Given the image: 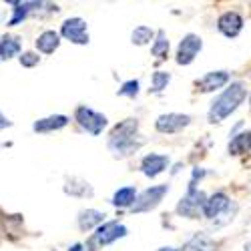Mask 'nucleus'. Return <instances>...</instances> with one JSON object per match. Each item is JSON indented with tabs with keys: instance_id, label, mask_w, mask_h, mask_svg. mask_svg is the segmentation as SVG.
<instances>
[{
	"instance_id": "4468645a",
	"label": "nucleus",
	"mask_w": 251,
	"mask_h": 251,
	"mask_svg": "<svg viewBox=\"0 0 251 251\" xmlns=\"http://www.w3.org/2000/svg\"><path fill=\"white\" fill-rule=\"evenodd\" d=\"M69 119L65 115H52L47 119H40L34 123V131L36 133H50V131H58L62 127H67Z\"/></svg>"
},
{
	"instance_id": "7c9ffc66",
	"label": "nucleus",
	"mask_w": 251,
	"mask_h": 251,
	"mask_svg": "<svg viewBox=\"0 0 251 251\" xmlns=\"http://www.w3.org/2000/svg\"><path fill=\"white\" fill-rule=\"evenodd\" d=\"M159 251H175V249H171V247H163V249H159Z\"/></svg>"
},
{
	"instance_id": "7ed1b4c3",
	"label": "nucleus",
	"mask_w": 251,
	"mask_h": 251,
	"mask_svg": "<svg viewBox=\"0 0 251 251\" xmlns=\"http://www.w3.org/2000/svg\"><path fill=\"white\" fill-rule=\"evenodd\" d=\"M75 117H76L80 127L87 129L91 135H100L102 129L107 127V117L100 115V113H95L93 109H87V107H78Z\"/></svg>"
},
{
	"instance_id": "f257e3e1",
	"label": "nucleus",
	"mask_w": 251,
	"mask_h": 251,
	"mask_svg": "<svg viewBox=\"0 0 251 251\" xmlns=\"http://www.w3.org/2000/svg\"><path fill=\"white\" fill-rule=\"evenodd\" d=\"M137 129H139L137 119H127L119 123L111 131V139H109L111 151H115L117 155H129L137 151L143 145V139H137Z\"/></svg>"
},
{
	"instance_id": "423d86ee",
	"label": "nucleus",
	"mask_w": 251,
	"mask_h": 251,
	"mask_svg": "<svg viewBox=\"0 0 251 251\" xmlns=\"http://www.w3.org/2000/svg\"><path fill=\"white\" fill-rule=\"evenodd\" d=\"M205 199H207V197H205L201 191H197L195 187L191 185V187H189V193H187V195L181 199L177 211H179L181 215H185V217H195V215L201 211V209H203Z\"/></svg>"
},
{
	"instance_id": "c756f323",
	"label": "nucleus",
	"mask_w": 251,
	"mask_h": 251,
	"mask_svg": "<svg viewBox=\"0 0 251 251\" xmlns=\"http://www.w3.org/2000/svg\"><path fill=\"white\" fill-rule=\"evenodd\" d=\"M71 251H82V247H80V245H73Z\"/></svg>"
},
{
	"instance_id": "5701e85b",
	"label": "nucleus",
	"mask_w": 251,
	"mask_h": 251,
	"mask_svg": "<svg viewBox=\"0 0 251 251\" xmlns=\"http://www.w3.org/2000/svg\"><path fill=\"white\" fill-rule=\"evenodd\" d=\"M131 38H133V45L143 47V45H147L149 40H153V30L149 26H137L133 30V36Z\"/></svg>"
},
{
	"instance_id": "f3484780",
	"label": "nucleus",
	"mask_w": 251,
	"mask_h": 251,
	"mask_svg": "<svg viewBox=\"0 0 251 251\" xmlns=\"http://www.w3.org/2000/svg\"><path fill=\"white\" fill-rule=\"evenodd\" d=\"M183 251H215V243H213L211 237H207L205 233H197L185 243Z\"/></svg>"
},
{
	"instance_id": "9d476101",
	"label": "nucleus",
	"mask_w": 251,
	"mask_h": 251,
	"mask_svg": "<svg viewBox=\"0 0 251 251\" xmlns=\"http://www.w3.org/2000/svg\"><path fill=\"white\" fill-rule=\"evenodd\" d=\"M231 203L229 201V197L225 195V193H215V195H211L209 199H205V203H203V215L205 217H209V219H217L225 209H227V205Z\"/></svg>"
},
{
	"instance_id": "6ab92c4d",
	"label": "nucleus",
	"mask_w": 251,
	"mask_h": 251,
	"mask_svg": "<svg viewBox=\"0 0 251 251\" xmlns=\"http://www.w3.org/2000/svg\"><path fill=\"white\" fill-rule=\"evenodd\" d=\"M247 151H251V131L237 135L231 143H229V153L231 155H241Z\"/></svg>"
},
{
	"instance_id": "20e7f679",
	"label": "nucleus",
	"mask_w": 251,
	"mask_h": 251,
	"mask_svg": "<svg viewBox=\"0 0 251 251\" xmlns=\"http://www.w3.org/2000/svg\"><path fill=\"white\" fill-rule=\"evenodd\" d=\"M167 191H169V187H167V185H157V187H151V189H147V191H143L135 199V203H133V211L135 213H141V211H149V209H155L163 201V197L167 195Z\"/></svg>"
},
{
	"instance_id": "f8f14e48",
	"label": "nucleus",
	"mask_w": 251,
	"mask_h": 251,
	"mask_svg": "<svg viewBox=\"0 0 251 251\" xmlns=\"http://www.w3.org/2000/svg\"><path fill=\"white\" fill-rule=\"evenodd\" d=\"M167 165H169V159H167L165 155L151 153V155H147V157L143 159L141 169H143V173L147 175V177H157L163 169H167Z\"/></svg>"
},
{
	"instance_id": "9b49d317",
	"label": "nucleus",
	"mask_w": 251,
	"mask_h": 251,
	"mask_svg": "<svg viewBox=\"0 0 251 251\" xmlns=\"http://www.w3.org/2000/svg\"><path fill=\"white\" fill-rule=\"evenodd\" d=\"M217 26H219V30H221L225 36L233 38V36H237V34L241 32V28H243V18H241L237 12H225V14L219 18Z\"/></svg>"
},
{
	"instance_id": "6e6552de",
	"label": "nucleus",
	"mask_w": 251,
	"mask_h": 251,
	"mask_svg": "<svg viewBox=\"0 0 251 251\" xmlns=\"http://www.w3.org/2000/svg\"><path fill=\"white\" fill-rule=\"evenodd\" d=\"M203 43L197 34H187L181 45H179V50H177V62L179 65H189V62L197 56V52L201 50Z\"/></svg>"
},
{
	"instance_id": "bb28decb",
	"label": "nucleus",
	"mask_w": 251,
	"mask_h": 251,
	"mask_svg": "<svg viewBox=\"0 0 251 251\" xmlns=\"http://www.w3.org/2000/svg\"><path fill=\"white\" fill-rule=\"evenodd\" d=\"M139 93V82L137 80H129V82H125L123 89L119 91L121 97H137Z\"/></svg>"
},
{
	"instance_id": "1a4fd4ad",
	"label": "nucleus",
	"mask_w": 251,
	"mask_h": 251,
	"mask_svg": "<svg viewBox=\"0 0 251 251\" xmlns=\"http://www.w3.org/2000/svg\"><path fill=\"white\" fill-rule=\"evenodd\" d=\"M125 235H127V227L119 225L117 221H109V223H102L97 229L95 239L100 245H109V243H113V241H117L119 237H125Z\"/></svg>"
},
{
	"instance_id": "2f4dec72",
	"label": "nucleus",
	"mask_w": 251,
	"mask_h": 251,
	"mask_svg": "<svg viewBox=\"0 0 251 251\" xmlns=\"http://www.w3.org/2000/svg\"><path fill=\"white\" fill-rule=\"evenodd\" d=\"M245 251H251V243H247V245H245Z\"/></svg>"
},
{
	"instance_id": "aec40b11",
	"label": "nucleus",
	"mask_w": 251,
	"mask_h": 251,
	"mask_svg": "<svg viewBox=\"0 0 251 251\" xmlns=\"http://www.w3.org/2000/svg\"><path fill=\"white\" fill-rule=\"evenodd\" d=\"M18 50H20V43L14 36H2L0 38V58L2 60L18 54Z\"/></svg>"
},
{
	"instance_id": "39448f33",
	"label": "nucleus",
	"mask_w": 251,
	"mask_h": 251,
	"mask_svg": "<svg viewBox=\"0 0 251 251\" xmlns=\"http://www.w3.org/2000/svg\"><path fill=\"white\" fill-rule=\"evenodd\" d=\"M62 36L69 38L75 45H87L89 43V32H87V23L82 18H69L60 28Z\"/></svg>"
},
{
	"instance_id": "dca6fc26",
	"label": "nucleus",
	"mask_w": 251,
	"mask_h": 251,
	"mask_svg": "<svg viewBox=\"0 0 251 251\" xmlns=\"http://www.w3.org/2000/svg\"><path fill=\"white\" fill-rule=\"evenodd\" d=\"M58 45H60V40H58V34L54 30H45L43 34L36 38V49L40 52H45V54L54 52L58 49Z\"/></svg>"
},
{
	"instance_id": "412c9836",
	"label": "nucleus",
	"mask_w": 251,
	"mask_h": 251,
	"mask_svg": "<svg viewBox=\"0 0 251 251\" xmlns=\"http://www.w3.org/2000/svg\"><path fill=\"white\" fill-rule=\"evenodd\" d=\"M12 6H14V16L10 18V26L18 25L20 20H25L26 14H28L32 8H38V6H40V2H12Z\"/></svg>"
},
{
	"instance_id": "b1692460",
	"label": "nucleus",
	"mask_w": 251,
	"mask_h": 251,
	"mask_svg": "<svg viewBox=\"0 0 251 251\" xmlns=\"http://www.w3.org/2000/svg\"><path fill=\"white\" fill-rule=\"evenodd\" d=\"M167 52H169V40H167V36H165L163 30H159V34H157V43L153 45V54H155L157 58H165Z\"/></svg>"
},
{
	"instance_id": "c85d7f7f",
	"label": "nucleus",
	"mask_w": 251,
	"mask_h": 251,
	"mask_svg": "<svg viewBox=\"0 0 251 251\" xmlns=\"http://www.w3.org/2000/svg\"><path fill=\"white\" fill-rule=\"evenodd\" d=\"M10 125H12V123H10V121H8V119H6V117H4L2 113H0V129H4V127H10Z\"/></svg>"
},
{
	"instance_id": "a211bd4d",
	"label": "nucleus",
	"mask_w": 251,
	"mask_h": 251,
	"mask_svg": "<svg viewBox=\"0 0 251 251\" xmlns=\"http://www.w3.org/2000/svg\"><path fill=\"white\" fill-rule=\"evenodd\" d=\"M104 219V215L100 211H97V209H87V211H82L78 215V227L82 229V231H89V229L100 225Z\"/></svg>"
},
{
	"instance_id": "cd10ccee",
	"label": "nucleus",
	"mask_w": 251,
	"mask_h": 251,
	"mask_svg": "<svg viewBox=\"0 0 251 251\" xmlns=\"http://www.w3.org/2000/svg\"><path fill=\"white\" fill-rule=\"evenodd\" d=\"M20 65L23 67H34V65H38V56L34 52H25L23 56H20Z\"/></svg>"
},
{
	"instance_id": "ddd939ff",
	"label": "nucleus",
	"mask_w": 251,
	"mask_h": 251,
	"mask_svg": "<svg viewBox=\"0 0 251 251\" xmlns=\"http://www.w3.org/2000/svg\"><path fill=\"white\" fill-rule=\"evenodd\" d=\"M229 80V75L225 71H217V73H207L199 82H197V87L203 91V93H211V91H217L221 89L225 82Z\"/></svg>"
},
{
	"instance_id": "2eb2a0df",
	"label": "nucleus",
	"mask_w": 251,
	"mask_h": 251,
	"mask_svg": "<svg viewBox=\"0 0 251 251\" xmlns=\"http://www.w3.org/2000/svg\"><path fill=\"white\" fill-rule=\"evenodd\" d=\"M65 193L75 195V197H93V187L78 177H71L65 185Z\"/></svg>"
},
{
	"instance_id": "a878e982",
	"label": "nucleus",
	"mask_w": 251,
	"mask_h": 251,
	"mask_svg": "<svg viewBox=\"0 0 251 251\" xmlns=\"http://www.w3.org/2000/svg\"><path fill=\"white\" fill-rule=\"evenodd\" d=\"M169 73H155L153 75V91L155 93H159V91H163L165 87H167V82H169Z\"/></svg>"
},
{
	"instance_id": "f03ea898",
	"label": "nucleus",
	"mask_w": 251,
	"mask_h": 251,
	"mask_svg": "<svg viewBox=\"0 0 251 251\" xmlns=\"http://www.w3.org/2000/svg\"><path fill=\"white\" fill-rule=\"evenodd\" d=\"M243 99H245L243 82H233V85L213 102L211 111H209V121H211V123H221L223 119H227L229 115H231L239 107V104L243 102Z\"/></svg>"
},
{
	"instance_id": "4be33fe9",
	"label": "nucleus",
	"mask_w": 251,
	"mask_h": 251,
	"mask_svg": "<svg viewBox=\"0 0 251 251\" xmlns=\"http://www.w3.org/2000/svg\"><path fill=\"white\" fill-rule=\"evenodd\" d=\"M135 199H137V193H135L133 187H123V189H119V191L115 193L113 203H115L117 207H129V205L135 203Z\"/></svg>"
},
{
	"instance_id": "393cba45",
	"label": "nucleus",
	"mask_w": 251,
	"mask_h": 251,
	"mask_svg": "<svg viewBox=\"0 0 251 251\" xmlns=\"http://www.w3.org/2000/svg\"><path fill=\"white\" fill-rule=\"evenodd\" d=\"M235 211H237V205H235V203H229V205H227V209H225V211H223V213H221V215H219L217 219H213V225H215V227H221V225L229 223V221L233 219Z\"/></svg>"
},
{
	"instance_id": "0eeeda50",
	"label": "nucleus",
	"mask_w": 251,
	"mask_h": 251,
	"mask_svg": "<svg viewBox=\"0 0 251 251\" xmlns=\"http://www.w3.org/2000/svg\"><path fill=\"white\" fill-rule=\"evenodd\" d=\"M191 123L189 115H179V113H169V115H161L155 123V127L159 133H177L185 129Z\"/></svg>"
}]
</instances>
